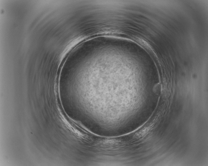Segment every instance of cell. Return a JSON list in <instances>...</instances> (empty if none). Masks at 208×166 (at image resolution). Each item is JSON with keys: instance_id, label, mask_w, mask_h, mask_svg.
I'll use <instances>...</instances> for the list:
<instances>
[{"instance_id": "1", "label": "cell", "mask_w": 208, "mask_h": 166, "mask_svg": "<svg viewBox=\"0 0 208 166\" xmlns=\"http://www.w3.org/2000/svg\"><path fill=\"white\" fill-rule=\"evenodd\" d=\"M152 125H150L146 127H145L141 130L138 132L134 135L135 137L136 138H139L144 137L150 130L152 127Z\"/></svg>"}]
</instances>
